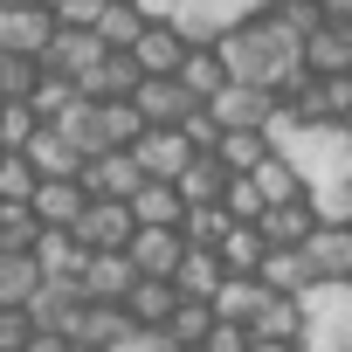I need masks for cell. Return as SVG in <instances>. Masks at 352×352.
Wrapping results in <instances>:
<instances>
[{
    "instance_id": "14",
    "label": "cell",
    "mask_w": 352,
    "mask_h": 352,
    "mask_svg": "<svg viewBox=\"0 0 352 352\" xmlns=\"http://www.w3.org/2000/svg\"><path fill=\"white\" fill-rule=\"evenodd\" d=\"M270 90H249V83H221L214 97H208V118L221 124V131H242V124H256L263 131V118H270Z\"/></svg>"
},
{
    "instance_id": "33",
    "label": "cell",
    "mask_w": 352,
    "mask_h": 352,
    "mask_svg": "<svg viewBox=\"0 0 352 352\" xmlns=\"http://www.w3.org/2000/svg\"><path fill=\"white\" fill-rule=\"evenodd\" d=\"M69 104H76V83H69L63 69H35V83H28V111L49 124V118H63Z\"/></svg>"
},
{
    "instance_id": "4",
    "label": "cell",
    "mask_w": 352,
    "mask_h": 352,
    "mask_svg": "<svg viewBox=\"0 0 352 352\" xmlns=\"http://www.w3.org/2000/svg\"><path fill=\"white\" fill-rule=\"evenodd\" d=\"M56 35V14L42 0H0V56H42Z\"/></svg>"
},
{
    "instance_id": "25",
    "label": "cell",
    "mask_w": 352,
    "mask_h": 352,
    "mask_svg": "<svg viewBox=\"0 0 352 352\" xmlns=\"http://www.w3.org/2000/svg\"><path fill=\"white\" fill-rule=\"evenodd\" d=\"M256 283H263V290H290V297H304L318 276H311L304 249H263V263H256Z\"/></svg>"
},
{
    "instance_id": "2",
    "label": "cell",
    "mask_w": 352,
    "mask_h": 352,
    "mask_svg": "<svg viewBox=\"0 0 352 352\" xmlns=\"http://www.w3.org/2000/svg\"><path fill=\"white\" fill-rule=\"evenodd\" d=\"M304 352H352V276L304 290Z\"/></svg>"
},
{
    "instance_id": "42",
    "label": "cell",
    "mask_w": 352,
    "mask_h": 352,
    "mask_svg": "<svg viewBox=\"0 0 352 352\" xmlns=\"http://www.w3.org/2000/svg\"><path fill=\"white\" fill-rule=\"evenodd\" d=\"M221 228H228L221 201H208V208H187V214H180V235H187L194 249H214V242H221Z\"/></svg>"
},
{
    "instance_id": "47",
    "label": "cell",
    "mask_w": 352,
    "mask_h": 352,
    "mask_svg": "<svg viewBox=\"0 0 352 352\" xmlns=\"http://www.w3.org/2000/svg\"><path fill=\"white\" fill-rule=\"evenodd\" d=\"M28 331H35V324H28V311L0 304V352H21V345H28Z\"/></svg>"
},
{
    "instance_id": "10",
    "label": "cell",
    "mask_w": 352,
    "mask_h": 352,
    "mask_svg": "<svg viewBox=\"0 0 352 352\" xmlns=\"http://www.w3.org/2000/svg\"><path fill=\"white\" fill-rule=\"evenodd\" d=\"M28 324L35 331H69L76 324V311H83V290H76V276H42L35 290H28Z\"/></svg>"
},
{
    "instance_id": "17",
    "label": "cell",
    "mask_w": 352,
    "mask_h": 352,
    "mask_svg": "<svg viewBox=\"0 0 352 352\" xmlns=\"http://www.w3.org/2000/svg\"><path fill=\"white\" fill-rule=\"evenodd\" d=\"M124 208H131L138 228H180V214H187V201H180L173 180H138V194H131Z\"/></svg>"
},
{
    "instance_id": "26",
    "label": "cell",
    "mask_w": 352,
    "mask_h": 352,
    "mask_svg": "<svg viewBox=\"0 0 352 352\" xmlns=\"http://www.w3.org/2000/svg\"><path fill=\"white\" fill-rule=\"evenodd\" d=\"M304 69H352V21H318L304 35Z\"/></svg>"
},
{
    "instance_id": "46",
    "label": "cell",
    "mask_w": 352,
    "mask_h": 352,
    "mask_svg": "<svg viewBox=\"0 0 352 352\" xmlns=\"http://www.w3.org/2000/svg\"><path fill=\"white\" fill-rule=\"evenodd\" d=\"M42 8L56 14V28H90V21H97V8H104V0H42Z\"/></svg>"
},
{
    "instance_id": "39",
    "label": "cell",
    "mask_w": 352,
    "mask_h": 352,
    "mask_svg": "<svg viewBox=\"0 0 352 352\" xmlns=\"http://www.w3.org/2000/svg\"><path fill=\"white\" fill-rule=\"evenodd\" d=\"M304 201H311L318 221H352V173H345V180H318V187H304Z\"/></svg>"
},
{
    "instance_id": "50",
    "label": "cell",
    "mask_w": 352,
    "mask_h": 352,
    "mask_svg": "<svg viewBox=\"0 0 352 352\" xmlns=\"http://www.w3.org/2000/svg\"><path fill=\"white\" fill-rule=\"evenodd\" d=\"M249 352H304V345H290V338H249Z\"/></svg>"
},
{
    "instance_id": "13",
    "label": "cell",
    "mask_w": 352,
    "mask_h": 352,
    "mask_svg": "<svg viewBox=\"0 0 352 352\" xmlns=\"http://www.w3.org/2000/svg\"><path fill=\"white\" fill-rule=\"evenodd\" d=\"M124 56L138 63V76H173V69H180V56H187V35L173 28V21H145Z\"/></svg>"
},
{
    "instance_id": "52",
    "label": "cell",
    "mask_w": 352,
    "mask_h": 352,
    "mask_svg": "<svg viewBox=\"0 0 352 352\" xmlns=\"http://www.w3.org/2000/svg\"><path fill=\"white\" fill-rule=\"evenodd\" d=\"M166 352H194V345H166Z\"/></svg>"
},
{
    "instance_id": "53",
    "label": "cell",
    "mask_w": 352,
    "mask_h": 352,
    "mask_svg": "<svg viewBox=\"0 0 352 352\" xmlns=\"http://www.w3.org/2000/svg\"><path fill=\"white\" fill-rule=\"evenodd\" d=\"M345 138H352V111H345Z\"/></svg>"
},
{
    "instance_id": "24",
    "label": "cell",
    "mask_w": 352,
    "mask_h": 352,
    "mask_svg": "<svg viewBox=\"0 0 352 352\" xmlns=\"http://www.w3.org/2000/svg\"><path fill=\"white\" fill-rule=\"evenodd\" d=\"M221 180H228V166H221L214 152H194L180 173H173V187H180V201H187V208H208V201H221Z\"/></svg>"
},
{
    "instance_id": "38",
    "label": "cell",
    "mask_w": 352,
    "mask_h": 352,
    "mask_svg": "<svg viewBox=\"0 0 352 352\" xmlns=\"http://www.w3.org/2000/svg\"><path fill=\"white\" fill-rule=\"evenodd\" d=\"M42 131V118L28 111V97H0V152H21Z\"/></svg>"
},
{
    "instance_id": "12",
    "label": "cell",
    "mask_w": 352,
    "mask_h": 352,
    "mask_svg": "<svg viewBox=\"0 0 352 352\" xmlns=\"http://www.w3.org/2000/svg\"><path fill=\"white\" fill-rule=\"evenodd\" d=\"M131 111H138L145 124H180V118L194 111V97H187L180 76H138V83H131Z\"/></svg>"
},
{
    "instance_id": "49",
    "label": "cell",
    "mask_w": 352,
    "mask_h": 352,
    "mask_svg": "<svg viewBox=\"0 0 352 352\" xmlns=\"http://www.w3.org/2000/svg\"><path fill=\"white\" fill-rule=\"evenodd\" d=\"M318 14L324 21H352V0H318Z\"/></svg>"
},
{
    "instance_id": "41",
    "label": "cell",
    "mask_w": 352,
    "mask_h": 352,
    "mask_svg": "<svg viewBox=\"0 0 352 352\" xmlns=\"http://www.w3.org/2000/svg\"><path fill=\"white\" fill-rule=\"evenodd\" d=\"M42 187V173L28 166V152H0V201H28Z\"/></svg>"
},
{
    "instance_id": "43",
    "label": "cell",
    "mask_w": 352,
    "mask_h": 352,
    "mask_svg": "<svg viewBox=\"0 0 352 352\" xmlns=\"http://www.w3.org/2000/svg\"><path fill=\"white\" fill-rule=\"evenodd\" d=\"M166 345H173V338H166V324H124L104 352H166Z\"/></svg>"
},
{
    "instance_id": "31",
    "label": "cell",
    "mask_w": 352,
    "mask_h": 352,
    "mask_svg": "<svg viewBox=\"0 0 352 352\" xmlns=\"http://www.w3.org/2000/svg\"><path fill=\"white\" fill-rule=\"evenodd\" d=\"M28 256H35V270H42V276H76V263H83V249H76V235H69V228H42Z\"/></svg>"
},
{
    "instance_id": "16",
    "label": "cell",
    "mask_w": 352,
    "mask_h": 352,
    "mask_svg": "<svg viewBox=\"0 0 352 352\" xmlns=\"http://www.w3.org/2000/svg\"><path fill=\"white\" fill-rule=\"evenodd\" d=\"M97 56H104V42H97L90 28H56V35H49V49H42L35 63H42V69H63V76L76 83V76L97 63Z\"/></svg>"
},
{
    "instance_id": "15",
    "label": "cell",
    "mask_w": 352,
    "mask_h": 352,
    "mask_svg": "<svg viewBox=\"0 0 352 352\" xmlns=\"http://www.w3.org/2000/svg\"><path fill=\"white\" fill-rule=\"evenodd\" d=\"M249 338H304V297H290V290H263L256 297V311H249Z\"/></svg>"
},
{
    "instance_id": "3",
    "label": "cell",
    "mask_w": 352,
    "mask_h": 352,
    "mask_svg": "<svg viewBox=\"0 0 352 352\" xmlns=\"http://www.w3.org/2000/svg\"><path fill=\"white\" fill-rule=\"evenodd\" d=\"M283 104L297 118H311V124H345V111H352V69H304L283 90Z\"/></svg>"
},
{
    "instance_id": "45",
    "label": "cell",
    "mask_w": 352,
    "mask_h": 352,
    "mask_svg": "<svg viewBox=\"0 0 352 352\" xmlns=\"http://www.w3.org/2000/svg\"><path fill=\"white\" fill-rule=\"evenodd\" d=\"M35 56H0V97H28V83H35Z\"/></svg>"
},
{
    "instance_id": "18",
    "label": "cell",
    "mask_w": 352,
    "mask_h": 352,
    "mask_svg": "<svg viewBox=\"0 0 352 352\" xmlns=\"http://www.w3.org/2000/svg\"><path fill=\"white\" fill-rule=\"evenodd\" d=\"M131 83H138V63H131L124 49H104V56L76 76V97H131Z\"/></svg>"
},
{
    "instance_id": "23",
    "label": "cell",
    "mask_w": 352,
    "mask_h": 352,
    "mask_svg": "<svg viewBox=\"0 0 352 352\" xmlns=\"http://www.w3.org/2000/svg\"><path fill=\"white\" fill-rule=\"evenodd\" d=\"M173 76L187 83V97H194V104H208V97H214V90L228 83V69H221L214 42H187V56H180V69H173Z\"/></svg>"
},
{
    "instance_id": "5",
    "label": "cell",
    "mask_w": 352,
    "mask_h": 352,
    "mask_svg": "<svg viewBox=\"0 0 352 352\" xmlns=\"http://www.w3.org/2000/svg\"><path fill=\"white\" fill-rule=\"evenodd\" d=\"M131 283H138V270H131L124 249H90V256L76 263V290H83V304H124Z\"/></svg>"
},
{
    "instance_id": "40",
    "label": "cell",
    "mask_w": 352,
    "mask_h": 352,
    "mask_svg": "<svg viewBox=\"0 0 352 352\" xmlns=\"http://www.w3.org/2000/svg\"><path fill=\"white\" fill-rule=\"evenodd\" d=\"M270 201L256 194V180H249V173H228V180H221V214L228 221H256Z\"/></svg>"
},
{
    "instance_id": "36",
    "label": "cell",
    "mask_w": 352,
    "mask_h": 352,
    "mask_svg": "<svg viewBox=\"0 0 352 352\" xmlns=\"http://www.w3.org/2000/svg\"><path fill=\"white\" fill-rule=\"evenodd\" d=\"M208 324H214V304L180 297V304H173V318H166V338H173V345H201V338H208Z\"/></svg>"
},
{
    "instance_id": "44",
    "label": "cell",
    "mask_w": 352,
    "mask_h": 352,
    "mask_svg": "<svg viewBox=\"0 0 352 352\" xmlns=\"http://www.w3.org/2000/svg\"><path fill=\"white\" fill-rule=\"evenodd\" d=\"M194 352H249V324H235V318H214V324H208V338H201Z\"/></svg>"
},
{
    "instance_id": "28",
    "label": "cell",
    "mask_w": 352,
    "mask_h": 352,
    "mask_svg": "<svg viewBox=\"0 0 352 352\" xmlns=\"http://www.w3.org/2000/svg\"><path fill=\"white\" fill-rule=\"evenodd\" d=\"M221 276H228V270L214 263V249H194V242H187L180 270H173V290H180V297H201V304H208V297L221 290Z\"/></svg>"
},
{
    "instance_id": "21",
    "label": "cell",
    "mask_w": 352,
    "mask_h": 352,
    "mask_svg": "<svg viewBox=\"0 0 352 352\" xmlns=\"http://www.w3.org/2000/svg\"><path fill=\"white\" fill-rule=\"evenodd\" d=\"M21 152H28V166L42 173V180H76V166H83V152H76V145H69L56 124H42V131H35Z\"/></svg>"
},
{
    "instance_id": "34",
    "label": "cell",
    "mask_w": 352,
    "mask_h": 352,
    "mask_svg": "<svg viewBox=\"0 0 352 352\" xmlns=\"http://www.w3.org/2000/svg\"><path fill=\"white\" fill-rule=\"evenodd\" d=\"M42 283V270H35V256L28 249H0V304H28V290Z\"/></svg>"
},
{
    "instance_id": "35",
    "label": "cell",
    "mask_w": 352,
    "mask_h": 352,
    "mask_svg": "<svg viewBox=\"0 0 352 352\" xmlns=\"http://www.w3.org/2000/svg\"><path fill=\"white\" fill-rule=\"evenodd\" d=\"M263 152H270V138H263L256 124H242V131H221V138H214V159H221L228 173H249Z\"/></svg>"
},
{
    "instance_id": "8",
    "label": "cell",
    "mask_w": 352,
    "mask_h": 352,
    "mask_svg": "<svg viewBox=\"0 0 352 352\" xmlns=\"http://www.w3.org/2000/svg\"><path fill=\"white\" fill-rule=\"evenodd\" d=\"M131 228H138V221H131V208H124V201H83V214L69 221V235H76V249H83V256H90V249H124V242H131Z\"/></svg>"
},
{
    "instance_id": "32",
    "label": "cell",
    "mask_w": 352,
    "mask_h": 352,
    "mask_svg": "<svg viewBox=\"0 0 352 352\" xmlns=\"http://www.w3.org/2000/svg\"><path fill=\"white\" fill-rule=\"evenodd\" d=\"M124 324H131V318H124V304H83V311H76V324H69V338L104 352V345H111Z\"/></svg>"
},
{
    "instance_id": "51",
    "label": "cell",
    "mask_w": 352,
    "mask_h": 352,
    "mask_svg": "<svg viewBox=\"0 0 352 352\" xmlns=\"http://www.w3.org/2000/svg\"><path fill=\"white\" fill-rule=\"evenodd\" d=\"M69 352H97V345H76V338H69Z\"/></svg>"
},
{
    "instance_id": "37",
    "label": "cell",
    "mask_w": 352,
    "mask_h": 352,
    "mask_svg": "<svg viewBox=\"0 0 352 352\" xmlns=\"http://www.w3.org/2000/svg\"><path fill=\"white\" fill-rule=\"evenodd\" d=\"M256 297H263V283H256V276H221V290H214L208 304H214V318H235V324H249Z\"/></svg>"
},
{
    "instance_id": "48",
    "label": "cell",
    "mask_w": 352,
    "mask_h": 352,
    "mask_svg": "<svg viewBox=\"0 0 352 352\" xmlns=\"http://www.w3.org/2000/svg\"><path fill=\"white\" fill-rule=\"evenodd\" d=\"M21 352H69V331H28Z\"/></svg>"
},
{
    "instance_id": "19",
    "label": "cell",
    "mask_w": 352,
    "mask_h": 352,
    "mask_svg": "<svg viewBox=\"0 0 352 352\" xmlns=\"http://www.w3.org/2000/svg\"><path fill=\"white\" fill-rule=\"evenodd\" d=\"M83 201H90L83 180H42V187L28 194V214H35L42 228H69V221L83 214Z\"/></svg>"
},
{
    "instance_id": "29",
    "label": "cell",
    "mask_w": 352,
    "mask_h": 352,
    "mask_svg": "<svg viewBox=\"0 0 352 352\" xmlns=\"http://www.w3.org/2000/svg\"><path fill=\"white\" fill-rule=\"evenodd\" d=\"M138 28H145L138 0H104V8H97V21H90V35H97L104 49H131V42H138Z\"/></svg>"
},
{
    "instance_id": "9",
    "label": "cell",
    "mask_w": 352,
    "mask_h": 352,
    "mask_svg": "<svg viewBox=\"0 0 352 352\" xmlns=\"http://www.w3.org/2000/svg\"><path fill=\"white\" fill-rule=\"evenodd\" d=\"M297 249H304V263H311L318 283H345L352 276V221H318Z\"/></svg>"
},
{
    "instance_id": "11",
    "label": "cell",
    "mask_w": 352,
    "mask_h": 352,
    "mask_svg": "<svg viewBox=\"0 0 352 352\" xmlns=\"http://www.w3.org/2000/svg\"><path fill=\"white\" fill-rule=\"evenodd\" d=\"M124 256H131L138 276H166L173 283V270H180V256H187V235L180 228H131Z\"/></svg>"
},
{
    "instance_id": "27",
    "label": "cell",
    "mask_w": 352,
    "mask_h": 352,
    "mask_svg": "<svg viewBox=\"0 0 352 352\" xmlns=\"http://www.w3.org/2000/svg\"><path fill=\"white\" fill-rule=\"evenodd\" d=\"M173 304H180V290H173L166 276H138V283L124 290V318H131V324H166Z\"/></svg>"
},
{
    "instance_id": "1",
    "label": "cell",
    "mask_w": 352,
    "mask_h": 352,
    "mask_svg": "<svg viewBox=\"0 0 352 352\" xmlns=\"http://www.w3.org/2000/svg\"><path fill=\"white\" fill-rule=\"evenodd\" d=\"M214 56H221L228 83H249V90H270V97H283L304 76V42L283 21H270L263 8L249 21H235L228 35H214Z\"/></svg>"
},
{
    "instance_id": "30",
    "label": "cell",
    "mask_w": 352,
    "mask_h": 352,
    "mask_svg": "<svg viewBox=\"0 0 352 352\" xmlns=\"http://www.w3.org/2000/svg\"><path fill=\"white\" fill-rule=\"evenodd\" d=\"M249 180H256V194H263L270 208H276V201H297V194H304V180H297V166H290L283 152H263V159L249 166Z\"/></svg>"
},
{
    "instance_id": "6",
    "label": "cell",
    "mask_w": 352,
    "mask_h": 352,
    "mask_svg": "<svg viewBox=\"0 0 352 352\" xmlns=\"http://www.w3.org/2000/svg\"><path fill=\"white\" fill-rule=\"evenodd\" d=\"M124 152L138 159V173H145V180H173V173L194 159V145H187V131H180V124H145Z\"/></svg>"
},
{
    "instance_id": "7",
    "label": "cell",
    "mask_w": 352,
    "mask_h": 352,
    "mask_svg": "<svg viewBox=\"0 0 352 352\" xmlns=\"http://www.w3.org/2000/svg\"><path fill=\"white\" fill-rule=\"evenodd\" d=\"M76 180H83V194H90V201H131L145 173H138V159H131V152H90V159L76 166Z\"/></svg>"
},
{
    "instance_id": "20",
    "label": "cell",
    "mask_w": 352,
    "mask_h": 352,
    "mask_svg": "<svg viewBox=\"0 0 352 352\" xmlns=\"http://www.w3.org/2000/svg\"><path fill=\"white\" fill-rule=\"evenodd\" d=\"M256 228H263V242H270V249H297V242L318 228V214H311V201L297 194V201H276V208H263V214H256Z\"/></svg>"
},
{
    "instance_id": "22",
    "label": "cell",
    "mask_w": 352,
    "mask_h": 352,
    "mask_svg": "<svg viewBox=\"0 0 352 352\" xmlns=\"http://www.w3.org/2000/svg\"><path fill=\"white\" fill-rule=\"evenodd\" d=\"M263 249H270V242H263V228H256V221H228V228H221V242H214V263H221L228 276H256Z\"/></svg>"
}]
</instances>
